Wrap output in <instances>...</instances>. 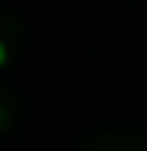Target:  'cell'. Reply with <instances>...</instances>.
<instances>
[{"label":"cell","mask_w":147,"mask_h":151,"mask_svg":"<svg viewBox=\"0 0 147 151\" xmlns=\"http://www.w3.org/2000/svg\"><path fill=\"white\" fill-rule=\"evenodd\" d=\"M23 96L13 84L0 81V138H6L19 122H23Z\"/></svg>","instance_id":"cell-3"},{"label":"cell","mask_w":147,"mask_h":151,"mask_svg":"<svg viewBox=\"0 0 147 151\" xmlns=\"http://www.w3.org/2000/svg\"><path fill=\"white\" fill-rule=\"evenodd\" d=\"M70 151H147V125H102Z\"/></svg>","instance_id":"cell-1"},{"label":"cell","mask_w":147,"mask_h":151,"mask_svg":"<svg viewBox=\"0 0 147 151\" xmlns=\"http://www.w3.org/2000/svg\"><path fill=\"white\" fill-rule=\"evenodd\" d=\"M19 52H23V23L16 19V13L0 6V71L10 68Z\"/></svg>","instance_id":"cell-2"}]
</instances>
